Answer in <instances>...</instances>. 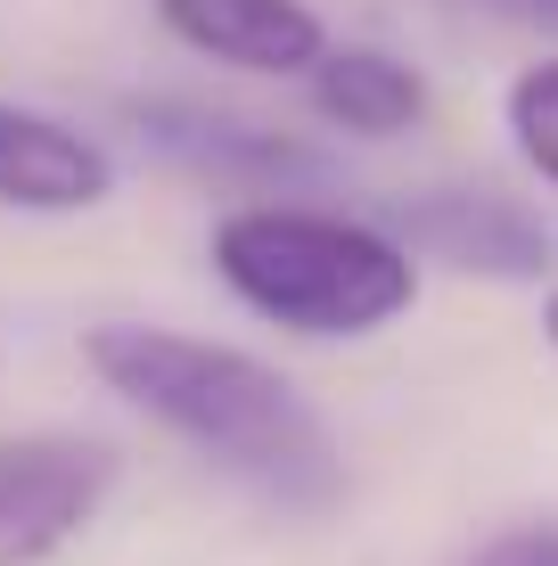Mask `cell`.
<instances>
[{
	"mask_svg": "<svg viewBox=\"0 0 558 566\" xmlns=\"http://www.w3.org/2000/svg\"><path fill=\"white\" fill-rule=\"evenodd\" d=\"M107 198H115V156L91 132H74L50 107L0 99V206L66 222V213H99Z\"/></svg>",
	"mask_w": 558,
	"mask_h": 566,
	"instance_id": "6",
	"label": "cell"
},
{
	"mask_svg": "<svg viewBox=\"0 0 558 566\" xmlns=\"http://www.w3.org/2000/svg\"><path fill=\"white\" fill-rule=\"evenodd\" d=\"M131 132L165 165L198 172V181H222V189H255V198H287V189L329 172L304 140H287L272 124H246L230 107H198V99H140L131 107Z\"/></svg>",
	"mask_w": 558,
	"mask_h": 566,
	"instance_id": "5",
	"label": "cell"
},
{
	"mask_svg": "<svg viewBox=\"0 0 558 566\" xmlns=\"http://www.w3.org/2000/svg\"><path fill=\"white\" fill-rule=\"evenodd\" d=\"M304 83H313L320 124L345 140H402V132L428 124V74L378 42H345V50L329 42Z\"/></svg>",
	"mask_w": 558,
	"mask_h": 566,
	"instance_id": "8",
	"label": "cell"
},
{
	"mask_svg": "<svg viewBox=\"0 0 558 566\" xmlns=\"http://www.w3.org/2000/svg\"><path fill=\"white\" fill-rule=\"evenodd\" d=\"M83 361L115 402H131L148 427H165L172 443L214 460L246 493L280 501V510H329L345 493V452L329 419L272 361L189 337V328H165V321L83 328Z\"/></svg>",
	"mask_w": 558,
	"mask_h": 566,
	"instance_id": "1",
	"label": "cell"
},
{
	"mask_svg": "<svg viewBox=\"0 0 558 566\" xmlns=\"http://www.w3.org/2000/svg\"><path fill=\"white\" fill-rule=\"evenodd\" d=\"M502 17H526V25H550L558 33V0H493Z\"/></svg>",
	"mask_w": 558,
	"mask_h": 566,
	"instance_id": "11",
	"label": "cell"
},
{
	"mask_svg": "<svg viewBox=\"0 0 558 566\" xmlns=\"http://www.w3.org/2000/svg\"><path fill=\"white\" fill-rule=\"evenodd\" d=\"M543 337H550V354H558V287L543 296Z\"/></svg>",
	"mask_w": 558,
	"mask_h": 566,
	"instance_id": "12",
	"label": "cell"
},
{
	"mask_svg": "<svg viewBox=\"0 0 558 566\" xmlns=\"http://www.w3.org/2000/svg\"><path fill=\"white\" fill-rule=\"evenodd\" d=\"M206 263L255 321H272L280 337H313V345L378 337L419 304V255L387 222L320 213L296 198L230 206L214 239H206Z\"/></svg>",
	"mask_w": 558,
	"mask_h": 566,
	"instance_id": "2",
	"label": "cell"
},
{
	"mask_svg": "<svg viewBox=\"0 0 558 566\" xmlns=\"http://www.w3.org/2000/svg\"><path fill=\"white\" fill-rule=\"evenodd\" d=\"M502 124H509L517 156H526V172L543 189H558V57H534L526 74H509Z\"/></svg>",
	"mask_w": 558,
	"mask_h": 566,
	"instance_id": "9",
	"label": "cell"
},
{
	"mask_svg": "<svg viewBox=\"0 0 558 566\" xmlns=\"http://www.w3.org/2000/svg\"><path fill=\"white\" fill-rule=\"evenodd\" d=\"M387 230L419 263L468 271V280L526 287V280H550L558 271V230L526 198H509V189H493V181H435V189H419V198H394Z\"/></svg>",
	"mask_w": 558,
	"mask_h": 566,
	"instance_id": "4",
	"label": "cell"
},
{
	"mask_svg": "<svg viewBox=\"0 0 558 566\" xmlns=\"http://www.w3.org/2000/svg\"><path fill=\"white\" fill-rule=\"evenodd\" d=\"M468 566H558V525H517V534L485 542Z\"/></svg>",
	"mask_w": 558,
	"mask_h": 566,
	"instance_id": "10",
	"label": "cell"
},
{
	"mask_svg": "<svg viewBox=\"0 0 558 566\" xmlns=\"http://www.w3.org/2000/svg\"><path fill=\"white\" fill-rule=\"evenodd\" d=\"M115 460L107 436L83 427H25V436H0V566H50L107 510Z\"/></svg>",
	"mask_w": 558,
	"mask_h": 566,
	"instance_id": "3",
	"label": "cell"
},
{
	"mask_svg": "<svg viewBox=\"0 0 558 566\" xmlns=\"http://www.w3.org/2000/svg\"><path fill=\"white\" fill-rule=\"evenodd\" d=\"M148 9L189 57L239 74H313V57L329 50L313 0H148Z\"/></svg>",
	"mask_w": 558,
	"mask_h": 566,
	"instance_id": "7",
	"label": "cell"
}]
</instances>
